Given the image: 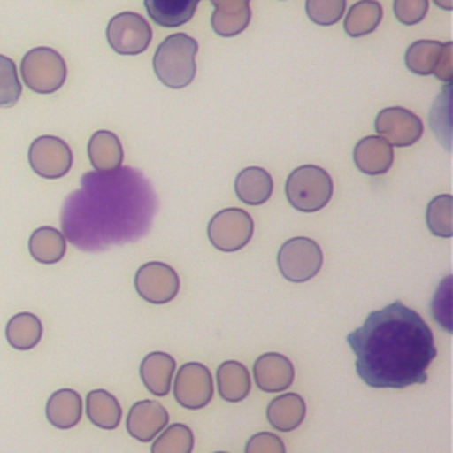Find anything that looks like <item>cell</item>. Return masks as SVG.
I'll list each match as a JSON object with an SVG mask.
<instances>
[{
  "label": "cell",
  "instance_id": "e0dca14e",
  "mask_svg": "<svg viewBox=\"0 0 453 453\" xmlns=\"http://www.w3.org/2000/svg\"><path fill=\"white\" fill-rule=\"evenodd\" d=\"M175 368V359L170 354L149 352L140 363V379L150 395L166 396Z\"/></svg>",
  "mask_w": 453,
  "mask_h": 453
},
{
  "label": "cell",
  "instance_id": "d4e9b609",
  "mask_svg": "<svg viewBox=\"0 0 453 453\" xmlns=\"http://www.w3.org/2000/svg\"><path fill=\"white\" fill-rule=\"evenodd\" d=\"M67 239L53 226H39L28 239V250L34 260L41 264H57L65 255Z\"/></svg>",
  "mask_w": 453,
  "mask_h": 453
},
{
  "label": "cell",
  "instance_id": "9a60e30c",
  "mask_svg": "<svg viewBox=\"0 0 453 453\" xmlns=\"http://www.w3.org/2000/svg\"><path fill=\"white\" fill-rule=\"evenodd\" d=\"M352 159L359 172L366 175H382L393 165V145L377 134L365 136L354 145Z\"/></svg>",
  "mask_w": 453,
  "mask_h": 453
},
{
  "label": "cell",
  "instance_id": "f1b7e54d",
  "mask_svg": "<svg viewBox=\"0 0 453 453\" xmlns=\"http://www.w3.org/2000/svg\"><path fill=\"white\" fill-rule=\"evenodd\" d=\"M195 446V435L184 423H173L154 439L150 453H191Z\"/></svg>",
  "mask_w": 453,
  "mask_h": 453
},
{
  "label": "cell",
  "instance_id": "83f0119b",
  "mask_svg": "<svg viewBox=\"0 0 453 453\" xmlns=\"http://www.w3.org/2000/svg\"><path fill=\"white\" fill-rule=\"evenodd\" d=\"M441 51H442V42L439 41H432V39L414 41L405 51V65L411 73L419 76L434 74Z\"/></svg>",
  "mask_w": 453,
  "mask_h": 453
},
{
  "label": "cell",
  "instance_id": "44dd1931",
  "mask_svg": "<svg viewBox=\"0 0 453 453\" xmlns=\"http://www.w3.org/2000/svg\"><path fill=\"white\" fill-rule=\"evenodd\" d=\"M234 188L241 202L246 205H260L273 195V177L260 166H248L237 173Z\"/></svg>",
  "mask_w": 453,
  "mask_h": 453
},
{
  "label": "cell",
  "instance_id": "ba28073f",
  "mask_svg": "<svg viewBox=\"0 0 453 453\" xmlns=\"http://www.w3.org/2000/svg\"><path fill=\"white\" fill-rule=\"evenodd\" d=\"M106 39L119 55H140L152 41V28L142 14L124 11L108 21Z\"/></svg>",
  "mask_w": 453,
  "mask_h": 453
},
{
  "label": "cell",
  "instance_id": "7a4b0ae2",
  "mask_svg": "<svg viewBox=\"0 0 453 453\" xmlns=\"http://www.w3.org/2000/svg\"><path fill=\"white\" fill-rule=\"evenodd\" d=\"M347 343L356 354V373L370 388L425 384L437 356L432 329L402 301L372 311L361 327L347 334Z\"/></svg>",
  "mask_w": 453,
  "mask_h": 453
},
{
  "label": "cell",
  "instance_id": "6da1fadb",
  "mask_svg": "<svg viewBox=\"0 0 453 453\" xmlns=\"http://www.w3.org/2000/svg\"><path fill=\"white\" fill-rule=\"evenodd\" d=\"M156 211L157 195L136 168L94 170L81 177V188L64 202L62 230L76 248L103 251L147 235Z\"/></svg>",
  "mask_w": 453,
  "mask_h": 453
},
{
  "label": "cell",
  "instance_id": "5bb4252c",
  "mask_svg": "<svg viewBox=\"0 0 453 453\" xmlns=\"http://www.w3.org/2000/svg\"><path fill=\"white\" fill-rule=\"evenodd\" d=\"M292 361L278 352L260 354L253 363V379L260 391L281 393L294 382Z\"/></svg>",
  "mask_w": 453,
  "mask_h": 453
},
{
  "label": "cell",
  "instance_id": "2e32d148",
  "mask_svg": "<svg viewBox=\"0 0 453 453\" xmlns=\"http://www.w3.org/2000/svg\"><path fill=\"white\" fill-rule=\"evenodd\" d=\"M214 7L211 27L221 37H234L248 28L251 19L250 0H209Z\"/></svg>",
  "mask_w": 453,
  "mask_h": 453
},
{
  "label": "cell",
  "instance_id": "4316f807",
  "mask_svg": "<svg viewBox=\"0 0 453 453\" xmlns=\"http://www.w3.org/2000/svg\"><path fill=\"white\" fill-rule=\"evenodd\" d=\"M382 5L377 0H359L345 14L343 28L350 37L372 34L382 19Z\"/></svg>",
  "mask_w": 453,
  "mask_h": 453
},
{
  "label": "cell",
  "instance_id": "4fadbf2b",
  "mask_svg": "<svg viewBox=\"0 0 453 453\" xmlns=\"http://www.w3.org/2000/svg\"><path fill=\"white\" fill-rule=\"evenodd\" d=\"M168 411L156 400H140L133 403L126 418L127 434L140 441H154L168 425Z\"/></svg>",
  "mask_w": 453,
  "mask_h": 453
},
{
  "label": "cell",
  "instance_id": "f35d334b",
  "mask_svg": "<svg viewBox=\"0 0 453 453\" xmlns=\"http://www.w3.org/2000/svg\"><path fill=\"white\" fill-rule=\"evenodd\" d=\"M214 453H226V451H214Z\"/></svg>",
  "mask_w": 453,
  "mask_h": 453
},
{
  "label": "cell",
  "instance_id": "ac0fdd59",
  "mask_svg": "<svg viewBox=\"0 0 453 453\" xmlns=\"http://www.w3.org/2000/svg\"><path fill=\"white\" fill-rule=\"evenodd\" d=\"M87 152L96 172H111L122 166L124 149L119 136L111 131H96L88 140Z\"/></svg>",
  "mask_w": 453,
  "mask_h": 453
},
{
  "label": "cell",
  "instance_id": "74e56055",
  "mask_svg": "<svg viewBox=\"0 0 453 453\" xmlns=\"http://www.w3.org/2000/svg\"><path fill=\"white\" fill-rule=\"evenodd\" d=\"M434 2H435V5H439L444 11H451V7H453V0H434Z\"/></svg>",
  "mask_w": 453,
  "mask_h": 453
},
{
  "label": "cell",
  "instance_id": "3957f363",
  "mask_svg": "<svg viewBox=\"0 0 453 453\" xmlns=\"http://www.w3.org/2000/svg\"><path fill=\"white\" fill-rule=\"evenodd\" d=\"M196 53L198 42L191 35L177 32L165 37L152 57L157 80L170 88L188 87L196 74Z\"/></svg>",
  "mask_w": 453,
  "mask_h": 453
},
{
  "label": "cell",
  "instance_id": "484cf974",
  "mask_svg": "<svg viewBox=\"0 0 453 453\" xmlns=\"http://www.w3.org/2000/svg\"><path fill=\"white\" fill-rule=\"evenodd\" d=\"M42 336V324L37 315L30 311H19L12 315L5 326V338L16 350L34 349Z\"/></svg>",
  "mask_w": 453,
  "mask_h": 453
},
{
  "label": "cell",
  "instance_id": "cb8c5ba5",
  "mask_svg": "<svg viewBox=\"0 0 453 453\" xmlns=\"http://www.w3.org/2000/svg\"><path fill=\"white\" fill-rule=\"evenodd\" d=\"M85 412L92 425L104 430H115L122 418V409L119 400L104 389H92L87 395Z\"/></svg>",
  "mask_w": 453,
  "mask_h": 453
},
{
  "label": "cell",
  "instance_id": "30bf717a",
  "mask_svg": "<svg viewBox=\"0 0 453 453\" xmlns=\"http://www.w3.org/2000/svg\"><path fill=\"white\" fill-rule=\"evenodd\" d=\"M134 287L142 299L152 304L170 303L179 288L180 278L177 271L165 262H147L134 274Z\"/></svg>",
  "mask_w": 453,
  "mask_h": 453
},
{
  "label": "cell",
  "instance_id": "8d00e7d4",
  "mask_svg": "<svg viewBox=\"0 0 453 453\" xmlns=\"http://www.w3.org/2000/svg\"><path fill=\"white\" fill-rule=\"evenodd\" d=\"M451 50H453V44L448 41V42H442V51H441V57H439V62H437V67L434 71V76L437 80H441L442 83L449 85L451 80H453V64H451Z\"/></svg>",
  "mask_w": 453,
  "mask_h": 453
},
{
  "label": "cell",
  "instance_id": "d6986e66",
  "mask_svg": "<svg viewBox=\"0 0 453 453\" xmlns=\"http://www.w3.org/2000/svg\"><path fill=\"white\" fill-rule=\"evenodd\" d=\"M265 416L273 428L280 432H292L303 423L306 416V403L297 393H283L269 402Z\"/></svg>",
  "mask_w": 453,
  "mask_h": 453
},
{
  "label": "cell",
  "instance_id": "603a6c76",
  "mask_svg": "<svg viewBox=\"0 0 453 453\" xmlns=\"http://www.w3.org/2000/svg\"><path fill=\"white\" fill-rule=\"evenodd\" d=\"M149 18L166 28H175L188 23L200 4V0H143Z\"/></svg>",
  "mask_w": 453,
  "mask_h": 453
},
{
  "label": "cell",
  "instance_id": "5b68a950",
  "mask_svg": "<svg viewBox=\"0 0 453 453\" xmlns=\"http://www.w3.org/2000/svg\"><path fill=\"white\" fill-rule=\"evenodd\" d=\"M67 78L64 57L48 46H39L21 58V80L37 94L57 92Z\"/></svg>",
  "mask_w": 453,
  "mask_h": 453
},
{
  "label": "cell",
  "instance_id": "e575fe53",
  "mask_svg": "<svg viewBox=\"0 0 453 453\" xmlns=\"http://www.w3.org/2000/svg\"><path fill=\"white\" fill-rule=\"evenodd\" d=\"M395 18L403 25H416L428 12V0H393Z\"/></svg>",
  "mask_w": 453,
  "mask_h": 453
},
{
  "label": "cell",
  "instance_id": "1f68e13d",
  "mask_svg": "<svg viewBox=\"0 0 453 453\" xmlns=\"http://www.w3.org/2000/svg\"><path fill=\"white\" fill-rule=\"evenodd\" d=\"M347 0H306L308 18L320 27H331L345 14Z\"/></svg>",
  "mask_w": 453,
  "mask_h": 453
},
{
  "label": "cell",
  "instance_id": "52a82bcc",
  "mask_svg": "<svg viewBox=\"0 0 453 453\" xmlns=\"http://www.w3.org/2000/svg\"><path fill=\"white\" fill-rule=\"evenodd\" d=\"M253 228V219L246 211L239 207H228L211 218L207 225V235L216 250L232 253L239 251L251 241Z\"/></svg>",
  "mask_w": 453,
  "mask_h": 453
},
{
  "label": "cell",
  "instance_id": "4dcf8cb0",
  "mask_svg": "<svg viewBox=\"0 0 453 453\" xmlns=\"http://www.w3.org/2000/svg\"><path fill=\"white\" fill-rule=\"evenodd\" d=\"M21 97V81L18 78L16 64L0 55V108H11Z\"/></svg>",
  "mask_w": 453,
  "mask_h": 453
},
{
  "label": "cell",
  "instance_id": "9c48e42d",
  "mask_svg": "<svg viewBox=\"0 0 453 453\" xmlns=\"http://www.w3.org/2000/svg\"><path fill=\"white\" fill-rule=\"evenodd\" d=\"M214 395V382L209 368L202 363H184L173 380V396L177 403L189 411L209 405Z\"/></svg>",
  "mask_w": 453,
  "mask_h": 453
},
{
  "label": "cell",
  "instance_id": "836d02e7",
  "mask_svg": "<svg viewBox=\"0 0 453 453\" xmlns=\"http://www.w3.org/2000/svg\"><path fill=\"white\" fill-rule=\"evenodd\" d=\"M451 274L444 276L432 299L434 319L446 329L451 331Z\"/></svg>",
  "mask_w": 453,
  "mask_h": 453
},
{
  "label": "cell",
  "instance_id": "8fae6325",
  "mask_svg": "<svg viewBox=\"0 0 453 453\" xmlns=\"http://www.w3.org/2000/svg\"><path fill=\"white\" fill-rule=\"evenodd\" d=\"M28 163L44 179H60L73 166L71 147L57 136H39L30 143Z\"/></svg>",
  "mask_w": 453,
  "mask_h": 453
},
{
  "label": "cell",
  "instance_id": "d6a6232c",
  "mask_svg": "<svg viewBox=\"0 0 453 453\" xmlns=\"http://www.w3.org/2000/svg\"><path fill=\"white\" fill-rule=\"evenodd\" d=\"M451 104H449V85L444 87L442 94L435 99L430 113V124L437 138L449 149V126H451Z\"/></svg>",
  "mask_w": 453,
  "mask_h": 453
},
{
  "label": "cell",
  "instance_id": "d590c367",
  "mask_svg": "<svg viewBox=\"0 0 453 453\" xmlns=\"http://www.w3.org/2000/svg\"><path fill=\"white\" fill-rule=\"evenodd\" d=\"M244 453H285V444L276 434L258 432L248 439Z\"/></svg>",
  "mask_w": 453,
  "mask_h": 453
},
{
  "label": "cell",
  "instance_id": "8992f818",
  "mask_svg": "<svg viewBox=\"0 0 453 453\" xmlns=\"http://www.w3.org/2000/svg\"><path fill=\"white\" fill-rule=\"evenodd\" d=\"M322 262V250L310 237H292L278 250V269L292 283H303L317 276Z\"/></svg>",
  "mask_w": 453,
  "mask_h": 453
},
{
  "label": "cell",
  "instance_id": "7c38bea8",
  "mask_svg": "<svg viewBox=\"0 0 453 453\" xmlns=\"http://www.w3.org/2000/svg\"><path fill=\"white\" fill-rule=\"evenodd\" d=\"M377 136L384 138L396 147H411L423 134L421 119L407 108L389 106L377 113L375 117Z\"/></svg>",
  "mask_w": 453,
  "mask_h": 453
},
{
  "label": "cell",
  "instance_id": "f546056e",
  "mask_svg": "<svg viewBox=\"0 0 453 453\" xmlns=\"http://www.w3.org/2000/svg\"><path fill=\"white\" fill-rule=\"evenodd\" d=\"M451 211H453V202L451 195H437L434 196L428 205H426V225L428 230L437 235L449 239L453 235V221H451Z\"/></svg>",
  "mask_w": 453,
  "mask_h": 453
},
{
  "label": "cell",
  "instance_id": "7402d4cb",
  "mask_svg": "<svg viewBox=\"0 0 453 453\" xmlns=\"http://www.w3.org/2000/svg\"><path fill=\"white\" fill-rule=\"evenodd\" d=\"M219 396L226 402H241L250 395L251 377L248 368L239 361H225L216 370Z\"/></svg>",
  "mask_w": 453,
  "mask_h": 453
},
{
  "label": "cell",
  "instance_id": "ffe728a7",
  "mask_svg": "<svg viewBox=\"0 0 453 453\" xmlns=\"http://www.w3.org/2000/svg\"><path fill=\"white\" fill-rule=\"evenodd\" d=\"M83 412L81 396L69 388L57 389L46 402V418L55 428H73L80 423Z\"/></svg>",
  "mask_w": 453,
  "mask_h": 453
},
{
  "label": "cell",
  "instance_id": "277c9868",
  "mask_svg": "<svg viewBox=\"0 0 453 453\" xmlns=\"http://www.w3.org/2000/svg\"><path fill=\"white\" fill-rule=\"evenodd\" d=\"M285 195L288 203L299 212H317L333 196V179L320 166L303 165L288 173Z\"/></svg>",
  "mask_w": 453,
  "mask_h": 453
}]
</instances>
